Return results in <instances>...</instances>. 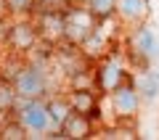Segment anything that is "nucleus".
<instances>
[{"label": "nucleus", "mask_w": 159, "mask_h": 140, "mask_svg": "<svg viewBox=\"0 0 159 140\" xmlns=\"http://www.w3.org/2000/svg\"><path fill=\"white\" fill-rule=\"evenodd\" d=\"M111 93H114V111H117L122 119L133 116V114L138 111V93L130 87V85H119V87H114Z\"/></svg>", "instance_id": "5"}, {"label": "nucleus", "mask_w": 159, "mask_h": 140, "mask_svg": "<svg viewBox=\"0 0 159 140\" xmlns=\"http://www.w3.org/2000/svg\"><path fill=\"white\" fill-rule=\"evenodd\" d=\"M69 106H72V111H80V114H88V116H90V114L96 111V98H93L90 90H77V93L69 98Z\"/></svg>", "instance_id": "9"}, {"label": "nucleus", "mask_w": 159, "mask_h": 140, "mask_svg": "<svg viewBox=\"0 0 159 140\" xmlns=\"http://www.w3.org/2000/svg\"><path fill=\"white\" fill-rule=\"evenodd\" d=\"M74 3H77V0H74ZM85 3H88V0H85Z\"/></svg>", "instance_id": "18"}, {"label": "nucleus", "mask_w": 159, "mask_h": 140, "mask_svg": "<svg viewBox=\"0 0 159 140\" xmlns=\"http://www.w3.org/2000/svg\"><path fill=\"white\" fill-rule=\"evenodd\" d=\"M45 108H48V116H51V122H56V124H61L64 119L72 114V106H69V101H64V98H56V101H51Z\"/></svg>", "instance_id": "13"}, {"label": "nucleus", "mask_w": 159, "mask_h": 140, "mask_svg": "<svg viewBox=\"0 0 159 140\" xmlns=\"http://www.w3.org/2000/svg\"><path fill=\"white\" fill-rule=\"evenodd\" d=\"M93 24H96V19L90 16V11H66L61 37H66L72 45H82L93 37V29H96Z\"/></svg>", "instance_id": "1"}, {"label": "nucleus", "mask_w": 159, "mask_h": 140, "mask_svg": "<svg viewBox=\"0 0 159 140\" xmlns=\"http://www.w3.org/2000/svg\"><path fill=\"white\" fill-rule=\"evenodd\" d=\"M122 79H125V69H122V63L117 58H109L106 63H101V69H98V87L103 93H111L114 87H119Z\"/></svg>", "instance_id": "4"}, {"label": "nucleus", "mask_w": 159, "mask_h": 140, "mask_svg": "<svg viewBox=\"0 0 159 140\" xmlns=\"http://www.w3.org/2000/svg\"><path fill=\"white\" fill-rule=\"evenodd\" d=\"M8 6L13 11H27V8H32V0H8Z\"/></svg>", "instance_id": "17"}, {"label": "nucleus", "mask_w": 159, "mask_h": 140, "mask_svg": "<svg viewBox=\"0 0 159 140\" xmlns=\"http://www.w3.org/2000/svg\"><path fill=\"white\" fill-rule=\"evenodd\" d=\"M58 127H61L58 138H90V116L88 114L72 111Z\"/></svg>", "instance_id": "6"}, {"label": "nucleus", "mask_w": 159, "mask_h": 140, "mask_svg": "<svg viewBox=\"0 0 159 140\" xmlns=\"http://www.w3.org/2000/svg\"><path fill=\"white\" fill-rule=\"evenodd\" d=\"M40 27L45 29L48 37H61L64 34V16L61 13H40Z\"/></svg>", "instance_id": "11"}, {"label": "nucleus", "mask_w": 159, "mask_h": 140, "mask_svg": "<svg viewBox=\"0 0 159 140\" xmlns=\"http://www.w3.org/2000/svg\"><path fill=\"white\" fill-rule=\"evenodd\" d=\"M133 42H135V50H138V56L143 58V63L148 61V58H154L159 53V42H157V34L151 32V29H138L135 32V40H133Z\"/></svg>", "instance_id": "8"}, {"label": "nucleus", "mask_w": 159, "mask_h": 140, "mask_svg": "<svg viewBox=\"0 0 159 140\" xmlns=\"http://www.w3.org/2000/svg\"><path fill=\"white\" fill-rule=\"evenodd\" d=\"M6 40H8L11 48H16V50H29V48H34V42H37V29L29 27V24H16V27L8 29Z\"/></svg>", "instance_id": "7"}, {"label": "nucleus", "mask_w": 159, "mask_h": 140, "mask_svg": "<svg viewBox=\"0 0 159 140\" xmlns=\"http://www.w3.org/2000/svg\"><path fill=\"white\" fill-rule=\"evenodd\" d=\"M138 87H141V93H143V98H146V101L159 98V72H157V69L143 72V77H141V82H138Z\"/></svg>", "instance_id": "10"}, {"label": "nucleus", "mask_w": 159, "mask_h": 140, "mask_svg": "<svg viewBox=\"0 0 159 140\" xmlns=\"http://www.w3.org/2000/svg\"><path fill=\"white\" fill-rule=\"evenodd\" d=\"M13 103H16V90H13V82L0 79V111H8Z\"/></svg>", "instance_id": "15"}, {"label": "nucleus", "mask_w": 159, "mask_h": 140, "mask_svg": "<svg viewBox=\"0 0 159 140\" xmlns=\"http://www.w3.org/2000/svg\"><path fill=\"white\" fill-rule=\"evenodd\" d=\"M27 129L21 127V124H6V127L0 129V138L3 140H21V138H27Z\"/></svg>", "instance_id": "16"}, {"label": "nucleus", "mask_w": 159, "mask_h": 140, "mask_svg": "<svg viewBox=\"0 0 159 140\" xmlns=\"http://www.w3.org/2000/svg\"><path fill=\"white\" fill-rule=\"evenodd\" d=\"M114 11H119L127 19H135V16H141V13L146 11V0H117Z\"/></svg>", "instance_id": "14"}, {"label": "nucleus", "mask_w": 159, "mask_h": 140, "mask_svg": "<svg viewBox=\"0 0 159 140\" xmlns=\"http://www.w3.org/2000/svg\"><path fill=\"white\" fill-rule=\"evenodd\" d=\"M21 108H19V124L27 132H45L51 116H48L45 103H40V98H21Z\"/></svg>", "instance_id": "2"}, {"label": "nucleus", "mask_w": 159, "mask_h": 140, "mask_svg": "<svg viewBox=\"0 0 159 140\" xmlns=\"http://www.w3.org/2000/svg\"><path fill=\"white\" fill-rule=\"evenodd\" d=\"M13 90L16 98H40L45 93V79L37 69H21L13 77Z\"/></svg>", "instance_id": "3"}, {"label": "nucleus", "mask_w": 159, "mask_h": 140, "mask_svg": "<svg viewBox=\"0 0 159 140\" xmlns=\"http://www.w3.org/2000/svg\"><path fill=\"white\" fill-rule=\"evenodd\" d=\"M114 6H117V0H88V11H90V16L96 19H109L114 13Z\"/></svg>", "instance_id": "12"}]
</instances>
